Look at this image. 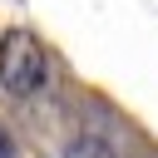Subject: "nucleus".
Masks as SVG:
<instances>
[{"label":"nucleus","instance_id":"nucleus-1","mask_svg":"<svg viewBox=\"0 0 158 158\" xmlns=\"http://www.w3.org/2000/svg\"><path fill=\"white\" fill-rule=\"evenodd\" d=\"M49 84V54L40 35L30 30H5L0 35V89L15 99H35Z\"/></svg>","mask_w":158,"mask_h":158},{"label":"nucleus","instance_id":"nucleus-2","mask_svg":"<svg viewBox=\"0 0 158 158\" xmlns=\"http://www.w3.org/2000/svg\"><path fill=\"white\" fill-rule=\"evenodd\" d=\"M64 158H114V143L99 138V133H79L64 143Z\"/></svg>","mask_w":158,"mask_h":158},{"label":"nucleus","instance_id":"nucleus-3","mask_svg":"<svg viewBox=\"0 0 158 158\" xmlns=\"http://www.w3.org/2000/svg\"><path fill=\"white\" fill-rule=\"evenodd\" d=\"M0 158H10V133L0 128Z\"/></svg>","mask_w":158,"mask_h":158}]
</instances>
